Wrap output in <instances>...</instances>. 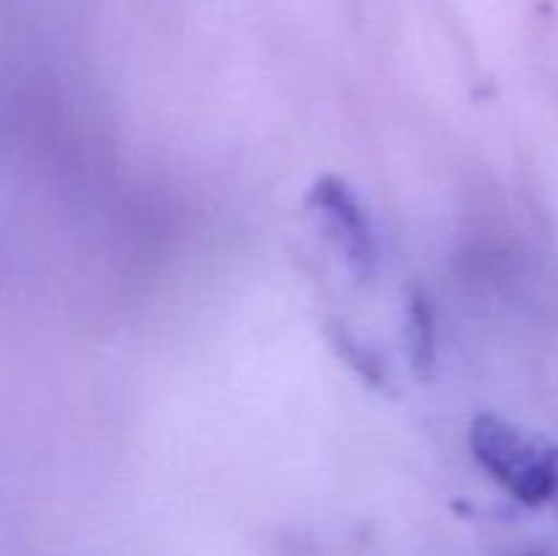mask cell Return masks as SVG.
Masks as SVG:
<instances>
[{"mask_svg":"<svg viewBox=\"0 0 558 556\" xmlns=\"http://www.w3.org/2000/svg\"><path fill=\"white\" fill-rule=\"evenodd\" d=\"M472 456L512 499L537 507L556 494L558 447L499 414H477L469 428Z\"/></svg>","mask_w":558,"mask_h":556,"instance_id":"cell-1","label":"cell"},{"mask_svg":"<svg viewBox=\"0 0 558 556\" xmlns=\"http://www.w3.org/2000/svg\"><path fill=\"white\" fill-rule=\"evenodd\" d=\"M305 205L311 207L316 218L322 221V227L330 232V238L336 240L338 251L347 256L349 270L357 278H371L376 267V238L374 227H371V218L365 213L360 196L349 189L347 180L325 178L316 180L311 185L308 196H305Z\"/></svg>","mask_w":558,"mask_h":556,"instance_id":"cell-2","label":"cell"},{"mask_svg":"<svg viewBox=\"0 0 558 556\" xmlns=\"http://www.w3.org/2000/svg\"><path fill=\"white\" fill-rule=\"evenodd\" d=\"M407 343L409 358L420 376H430L436 363V336H434V303L423 289H412L407 303Z\"/></svg>","mask_w":558,"mask_h":556,"instance_id":"cell-3","label":"cell"},{"mask_svg":"<svg viewBox=\"0 0 558 556\" xmlns=\"http://www.w3.org/2000/svg\"><path fill=\"white\" fill-rule=\"evenodd\" d=\"M330 341L332 347L338 349L343 360L363 376L365 382H371L374 387H385L387 385V368L385 360L379 358V352L371 347H365L347 325H332L330 330Z\"/></svg>","mask_w":558,"mask_h":556,"instance_id":"cell-4","label":"cell"},{"mask_svg":"<svg viewBox=\"0 0 558 556\" xmlns=\"http://www.w3.org/2000/svg\"><path fill=\"white\" fill-rule=\"evenodd\" d=\"M556 494H558V458H556Z\"/></svg>","mask_w":558,"mask_h":556,"instance_id":"cell-5","label":"cell"}]
</instances>
